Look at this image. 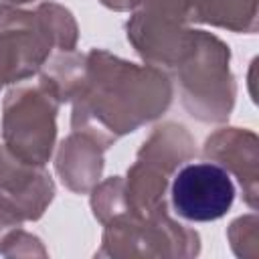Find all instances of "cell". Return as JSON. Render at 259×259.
Returning <instances> with one entry per match:
<instances>
[{"label": "cell", "instance_id": "17", "mask_svg": "<svg viewBox=\"0 0 259 259\" xmlns=\"http://www.w3.org/2000/svg\"><path fill=\"white\" fill-rule=\"evenodd\" d=\"M6 4H14V6H18V4H26V2H32V0H4Z\"/></svg>", "mask_w": 259, "mask_h": 259}, {"label": "cell", "instance_id": "4", "mask_svg": "<svg viewBox=\"0 0 259 259\" xmlns=\"http://www.w3.org/2000/svg\"><path fill=\"white\" fill-rule=\"evenodd\" d=\"M61 101L40 77L6 93L2 103V140L6 150L28 166H45L55 150Z\"/></svg>", "mask_w": 259, "mask_h": 259}, {"label": "cell", "instance_id": "6", "mask_svg": "<svg viewBox=\"0 0 259 259\" xmlns=\"http://www.w3.org/2000/svg\"><path fill=\"white\" fill-rule=\"evenodd\" d=\"M172 206L186 221H217L231 208L235 186L225 168L214 162L182 166L172 182Z\"/></svg>", "mask_w": 259, "mask_h": 259}, {"label": "cell", "instance_id": "16", "mask_svg": "<svg viewBox=\"0 0 259 259\" xmlns=\"http://www.w3.org/2000/svg\"><path fill=\"white\" fill-rule=\"evenodd\" d=\"M99 2L111 10H117V12L132 10V4H134V0H99Z\"/></svg>", "mask_w": 259, "mask_h": 259}, {"label": "cell", "instance_id": "15", "mask_svg": "<svg viewBox=\"0 0 259 259\" xmlns=\"http://www.w3.org/2000/svg\"><path fill=\"white\" fill-rule=\"evenodd\" d=\"M20 227H22V221L0 200V253H2V247H4L6 237H8L14 229H20Z\"/></svg>", "mask_w": 259, "mask_h": 259}, {"label": "cell", "instance_id": "9", "mask_svg": "<svg viewBox=\"0 0 259 259\" xmlns=\"http://www.w3.org/2000/svg\"><path fill=\"white\" fill-rule=\"evenodd\" d=\"M206 160L235 174L243 188V200L257 208L259 200V140L255 132L243 127H221L202 146Z\"/></svg>", "mask_w": 259, "mask_h": 259}, {"label": "cell", "instance_id": "7", "mask_svg": "<svg viewBox=\"0 0 259 259\" xmlns=\"http://www.w3.org/2000/svg\"><path fill=\"white\" fill-rule=\"evenodd\" d=\"M259 0H134L132 10H144L172 18L184 26L202 22L233 32L257 30Z\"/></svg>", "mask_w": 259, "mask_h": 259}, {"label": "cell", "instance_id": "12", "mask_svg": "<svg viewBox=\"0 0 259 259\" xmlns=\"http://www.w3.org/2000/svg\"><path fill=\"white\" fill-rule=\"evenodd\" d=\"M227 237L237 257H243V259L259 257V221L255 214L235 219L229 225Z\"/></svg>", "mask_w": 259, "mask_h": 259}, {"label": "cell", "instance_id": "14", "mask_svg": "<svg viewBox=\"0 0 259 259\" xmlns=\"http://www.w3.org/2000/svg\"><path fill=\"white\" fill-rule=\"evenodd\" d=\"M24 166H28V164H22L20 160H16V158L6 150V146L2 144V146H0V188L6 186L8 182H12V180L22 172Z\"/></svg>", "mask_w": 259, "mask_h": 259}, {"label": "cell", "instance_id": "5", "mask_svg": "<svg viewBox=\"0 0 259 259\" xmlns=\"http://www.w3.org/2000/svg\"><path fill=\"white\" fill-rule=\"evenodd\" d=\"M200 253V235L166 212L152 217L119 214L103 225L97 257L148 259V257H196Z\"/></svg>", "mask_w": 259, "mask_h": 259}, {"label": "cell", "instance_id": "2", "mask_svg": "<svg viewBox=\"0 0 259 259\" xmlns=\"http://www.w3.org/2000/svg\"><path fill=\"white\" fill-rule=\"evenodd\" d=\"M79 28L73 14L55 2L34 10L0 4V89L36 75L53 49L75 51Z\"/></svg>", "mask_w": 259, "mask_h": 259}, {"label": "cell", "instance_id": "3", "mask_svg": "<svg viewBox=\"0 0 259 259\" xmlns=\"http://www.w3.org/2000/svg\"><path fill=\"white\" fill-rule=\"evenodd\" d=\"M231 49L206 30H194L172 69L184 109L202 123H225L235 107L237 83L231 73Z\"/></svg>", "mask_w": 259, "mask_h": 259}, {"label": "cell", "instance_id": "8", "mask_svg": "<svg viewBox=\"0 0 259 259\" xmlns=\"http://www.w3.org/2000/svg\"><path fill=\"white\" fill-rule=\"evenodd\" d=\"M125 32L136 53L148 65L172 71L188 47L192 28L160 14L132 10Z\"/></svg>", "mask_w": 259, "mask_h": 259}, {"label": "cell", "instance_id": "11", "mask_svg": "<svg viewBox=\"0 0 259 259\" xmlns=\"http://www.w3.org/2000/svg\"><path fill=\"white\" fill-rule=\"evenodd\" d=\"M194 154L196 144L188 130L180 123L166 121L152 130L150 138L142 144L136 158L146 160L172 176L184 162L192 160Z\"/></svg>", "mask_w": 259, "mask_h": 259}, {"label": "cell", "instance_id": "10", "mask_svg": "<svg viewBox=\"0 0 259 259\" xmlns=\"http://www.w3.org/2000/svg\"><path fill=\"white\" fill-rule=\"evenodd\" d=\"M55 170L71 192H91L103 172V148L93 138L73 132L57 148Z\"/></svg>", "mask_w": 259, "mask_h": 259}, {"label": "cell", "instance_id": "1", "mask_svg": "<svg viewBox=\"0 0 259 259\" xmlns=\"http://www.w3.org/2000/svg\"><path fill=\"white\" fill-rule=\"evenodd\" d=\"M61 103L71 101V127L103 150L158 119L172 103V81L154 65H136L103 49L61 51L38 75Z\"/></svg>", "mask_w": 259, "mask_h": 259}, {"label": "cell", "instance_id": "13", "mask_svg": "<svg viewBox=\"0 0 259 259\" xmlns=\"http://www.w3.org/2000/svg\"><path fill=\"white\" fill-rule=\"evenodd\" d=\"M2 255L4 257H47V249L38 237L22 231L20 227L6 237Z\"/></svg>", "mask_w": 259, "mask_h": 259}]
</instances>
